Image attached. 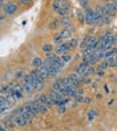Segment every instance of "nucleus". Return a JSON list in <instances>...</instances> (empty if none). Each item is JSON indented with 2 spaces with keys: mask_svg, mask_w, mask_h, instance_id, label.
Returning a JSON list of instances; mask_svg holds the SVG:
<instances>
[{
  "mask_svg": "<svg viewBox=\"0 0 117 131\" xmlns=\"http://www.w3.org/2000/svg\"><path fill=\"white\" fill-rule=\"evenodd\" d=\"M43 51H45V52H51V51H52V44H48V43L44 44V46H43Z\"/></svg>",
  "mask_w": 117,
  "mask_h": 131,
  "instance_id": "22",
  "label": "nucleus"
},
{
  "mask_svg": "<svg viewBox=\"0 0 117 131\" xmlns=\"http://www.w3.org/2000/svg\"><path fill=\"white\" fill-rule=\"evenodd\" d=\"M69 79H71L76 86H79V84H81V83H83V76L79 75L77 72H72L71 75H69Z\"/></svg>",
  "mask_w": 117,
  "mask_h": 131,
  "instance_id": "5",
  "label": "nucleus"
},
{
  "mask_svg": "<svg viewBox=\"0 0 117 131\" xmlns=\"http://www.w3.org/2000/svg\"><path fill=\"white\" fill-rule=\"evenodd\" d=\"M44 64H45V62L41 58H33V59H32V66H33V67H36V68L43 67Z\"/></svg>",
  "mask_w": 117,
  "mask_h": 131,
  "instance_id": "10",
  "label": "nucleus"
},
{
  "mask_svg": "<svg viewBox=\"0 0 117 131\" xmlns=\"http://www.w3.org/2000/svg\"><path fill=\"white\" fill-rule=\"evenodd\" d=\"M84 102H85V103H89V102H91V98H85Z\"/></svg>",
  "mask_w": 117,
  "mask_h": 131,
  "instance_id": "29",
  "label": "nucleus"
},
{
  "mask_svg": "<svg viewBox=\"0 0 117 131\" xmlns=\"http://www.w3.org/2000/svg\"><path fill=\"white\" fill-rule=\"evenodd\" d=\"M58 112H65V104H61V106H58Z\"/></svg>",
  "mask_w": 117,
  "mask_h": 131,
  "instance_id": "26",
  "label": "nucleus"
},
{
  "mask_svg": "<svg viewBox=\"0 0 117 131\" xmlns=\"http://www.w3.org/2000/svg\"><path fill=\"white\" fill-rule=\"evenodd\" d=\"M75 99L77 100V102H84V96H83V94H81V91L77 90V94L75 95Z\"/></svg>",
  "mask_w": 117,
  "mask_h": 131,
  "instance_id": "17",
  "label": "nucleus"
},
{
  "mask_svg": "<svg viewBox=\"0 0 117 131\" xmlns=\"http://www.w3.org/2000/svg\"><path fill=\"white\" fill-rule=\"evenodd\" d=\"M0 131H7V128L4 127V124H2V130H0Z\"/></svg>",
  "mask_w": 117,
  "mask_h": 131,
  "instance_id": "30",
  "label": "nucleus"
},
{
  "mask_svg": "<svg viewBox=\"0 0 117 131\" xmlns=\"http://www.w3.org/2000/svg\"><path fill=\"white\" fill-rule=\"evenodd\" d=\"M69 46H71V48H75V47L76 46H77V39H71V40H69Z\"/></svg>",
  "mask_w": 117,
  "mask_h": 131,
  "instance_id": "23",
  "label": "nucleus"
},
{
  "mask_svg": "<svg viewBox=\"0 0 117 131\" xmlns=\"http://www.w3.org/2000/svg\"><path fill=\"white\" fill-rule=\"evenodd\" d=\"M23 91H25L27 94H32L35 91L33 83H24V84H23Z\"/></svg>",
  "mask_w": 117,
  "mask_h": 131,
  "instance_id": "11",
  "label": "nucleus"
},
{
  "mask_svg": "<svg viewBox=\"0 0 117 131\" xmlns=\"http://www.w3.org/2000/svg\"><path fill=\"white\" fill-rule=\"evenodd\" d=\"M37 71H39V74H40V76H41V78L45 80V79H48L49 78V72H48V68L45 67V64L43 66V67H40V68H37Z\"/></svg>",
  "mask_w": 117,
  "mask_h": 131,
  "instance_id": "9",
  "label": "nucleus"
},
{
  "mask_svg": "<svg viewBox=\"0 0 117 131\" xmlns=\"http://www.w3.org/2000/svg\"><path fill=\"white\" fill-rule=\"evenodd\" d=\"M105 8H107L109 16H110V15H114V14L117 12V4H116V3H113V2L107 3V4H105Z\"/></svg>",
  "mask_w": 117,
  "mask_h": 131,
  "instance_id": "6",
  "label": "nucleus"
},
{
  "mask_svg": "<svg viewBox=\"0 0 117 131\" xmlns=\"http://www.w3.org/2000/svg\"><path fill=\"white\" fill-rule=\"evenodd\" d=\"M113 3H116V4H117V0H113Z\"/></svg>",
  "mask_w": 117,
  "mask_h": 131,
  "instance_id": "31",
  "label": "nucleus"
},
{
  "mask_svg": "<svg viewBox=\"0 0 117 131\" xmlns=\"http://www.w3.org/2000/svg\"><path fill=\"white\" fill-rule=\"evenodd\" d=\"M53 66H56V67L61 71V68L64 67V66H65V63H64V62L61 60V58L56 56V58H55V60H53Z\"/></svg>",
  "mask_w": 117,
  "mask_h": 131,
  "instance_id": "13",
  "label": "nucleus"
},
{
  "mask_svg": "<svg viewBox=\"0 0 117 131\" xmlns=\"http://www.w3.org/2000/svg\"><path fill=\"white\" fill-rule=\"evenodd\" d=\"M37 99H39L41 103L47 104V106H52V104H55V100L49 96V94H48V95H40V96H37Z\"/></svg>",
  "mask_w": 117,
  "mask_h": 131,
  "instance_id": "4",
  "label": "nucleus"
},
{
  "mask_svg": "<svg viewBox=\"0 0 117 131\" xmlns=\"http://www.w3.org/2000/svg\"><path fill=\"white\" fill-rule=\"evenodd\" d=\"M24 83H33V78H32L31 74H28V75L24 76Z\"/></svg>",
  "mask_w": 117,
  "mask_h": 131,
  "instance_id": "19",
  "label": "nucleus"
},
{
  "mask_svg": "<svg viewBox=\"0 0 117 131\" xmlns=\"http://www.w3.org/2000/svg\"><path fill=\"white\" fill-rule=\"evenodd\" d=\"M15 123L17 124V126H25V124L29 123V122L24 115H19V116H15Z\"/></svg>",
  "mask_w": 117,
  "mask_h": 131,
  "instance_id": "7",
  "label": "nucleus"
},
{
  "mask_svg": "<svg viewBox=\"0 0 117 131\" xmlns=\"http://www.w3.org/2000/svg\"><path fill=\"white\" fill-rule=\"evenodd\" d=\"M107 67H109V62L107 60V59H104V62L100 64V70H105Z\"/></svg>",
  "mask_w": 117,
  "mask_h": 131,
  "instance_id": "20",
  "label": "nucleus"
},
{
  "mask_svg": "<svg viewBox=\"0 0 117 131\" xmlns=\"http://www.w3.org/2000/svg\"><path fill=\"white\" fill-rule=\"evenodd\" d=\"M80 2V4L83 5L84 8H88V0H79Z\"/></svg>",
  "mask_w": 117,
  "mask_h": 131,
  "instance_id": "25",
  "label": "nucleus"
},
{
  "mask_svg": "<svg viewBox=\"0 0 117 131\" xmlns=\"http://www.w3.org/2000/svg\"><path fill=\"white\" fill-rule=\"evenodd\" d=\"M45 67L48 68V72H49L51 76H56L58 72H60V70H58L56 66H53V64H45Z\"/></svg>",
  "mask_w": 117,
  "mask_h": 131,
  "instance_id": "8",
  "label": "nucleus"
},
{
  "mask_svg": "<svg viewBox=\"0 0 117 131\" xmlns=\"http://www.w3.org/2000/svg\"><path fill=\"white\" fill-rule=\"evenodd\" d=\"M53 2H61V0H53Z\"/></svg>",
  "mask_w": 117,
  "mask_h": 131,
  "instance_id": "32",
  "label": "nucleus"
},
{
  "mask_svg": "<svg viewBox=\"0 0 117 131\" xmlns=\"http://www.w3.org/2000/svg\"><path fill=\"white\" fill-rule=\"evenodd\" d=\"M93 72H95V68H93V66H89V67L86 68V71H85V76H89V75H92Z\"/></svg>",
  "mask_w": 117,
  "mask_h": 131,
  "instance_id": "18",
  "label": "nucleus"
},
{
  "mask_svg": "<svg viewBox=\"0 0 117 131\" xmlns=\"http://www.w3.org/2000/svg\"><path fill=\"white\" fill-rule=\"evenodd\" d=\"M58 26H60V20H52L51 24H49V28L51 29H56Z\"/></svg>",
  "mask_w": 117,
  "mask_h": 131,
  "instance_id": "16",
  "label": "nucleus"
},
{
  "mask_svg": "<svg viewBox=\"0 0 117 131\" xmlns=\"http://www.w3.org/2000/svg\"><path fill=\"white\" fill-rule=\"evenodd\" d=\"M55 58H56V56H55L52 52H47V56H45V59H49V60H53Z\"/></svg>",
  "mask_w": 117,
  "mask_h": 131,
  "instance_id": "24",
  "label": "nucleus"
},
{
  "mask_svg": "<svg viewBox=\"0 0 117 131\" xmlns=\"http://www.w3.org/2000/svg\"><path fill=\"white\" fill-rule=\"evenodd\" d=\"M95 116H96V111H95V110H91L89 114H88V119H89V121H93V119H95Z\"/></svg>",
  "mask_w": 117,
  "mask_h": 131,
  "instance_id": "21",
  "label": "nucleus"
},
{
  "mask_svg": "<svg viewBox=\"0 0 117 131\" xmlns=\"http://www.w3.org/2000/svg\"><path fill=\"white\" fill-rule=\"evenodd\" d=\"M3 9H4V12L7 14V15H13L16 11H17V4L9 2V3H7V4L3 5Z\"/></svg>",
  "mask_w": 117,
  "mask_h": 131,
  "instance_id": "3",
  "label": "nucleus"
},
{
  "mask_svg": "<svg viewBox=\"0 0 117 131\" xmlns=\"http://www.w3.org/2000/svg\"><path fill=\"white\" fill-rule=\"evenodd\" d=\"M60 58H61V60H63L64 63H65V64H67V63H69V62L72 60V56L69 55V53H64V55H61Z\"/></svg>",
  "mask_w": 117,
  "mask_h": 131,
  "instance_id": "15",
  "label": "nucleus"
},
{
  "mask_svg": "<svg viewBox=\"0 0 117 131\" xmlns=\"http://www.w3.org/2000/svg\"><path fill=\"white\" fill-rule=\"evenodd\" d=\"M2 2H5V0H2Z\"/></svg>",
  "mask_w": 117,
  "mask_h": 131,
  "instance_id": "34",
  "label": "nucleus"
},
{
  "mask_svg": "<svg viewBox=\"0 0 117 131\" xmlns=\"http://www.w3.org/2000/svg\"><path fill=\"white\" fill-rule=\"evenodd\" d=\"M103 2H109V0H103Z\"/></svg>",
  "mask_w": 117,
  "mask_h": 131,
  "instance_id": "33",
  "label": "nucleus"
},
{
  "mask_svg": "<svg viewBox=\"0 0 117 131\" xmlns=\"http://www.w3.org/2000/svg\"><path fill=\"white\" fill-rule=\"evenodd\" d=\"M15 78H17V79H19V78H24V76H23V72H21V71H17Z\"/></svg>",
  "mask_w": 117,
  "mask_h": 131,
  "instance_id": "28",
  "label": "nucleus"
},
{
  "mask_svg": "<svg viewBox=\"0 0 117 131\" xmlns=\"http://www.w3.org/2000/svg\"><path fill=\"white\" fill-rule=\"evenodd\" d=\"M69 51H71V46H69V43H65V41H63V43L57 44L56 46V52L60 53V55H64V53H68Z\"/></svg>",
  "mask_w": 117,
  "mask_h": 131,
  "instance_id": "2",
  "label": "nucleus"
},
{
  "mask_svg": "<svg viewBox=\"0 0 117 131\" xmlns=\"http://www.w3.org/2000/svg\"><path fill=\"white\" fill-rule=\"evenodd\" d=\"M84 21L86 23V24H89V26L96 24V11L86 8L85 14H84Z\"/></svg>",
  "mask_w": 117,
  "mask_h": 131,
  "instance_id": "1",
  "label": "nucleus"
},
{
  "mask_svg": "<svg viewBox=\"0 0 117 131\" xmlns=\"http://www.w3.org/2000/svg\"><path fill=\"white\" fill-rule=\"evenodd\" d=\"M5 99H7V103H8L9 107H11V106H13V104L16 103V100H17V99L13 96V95H11V94H8L7 96H5Z\"/></svg>",
  "mask_w": 117,
  "mask_h": 131,
  "instance_id": "14",
  "label": "nucleus"
},
{
  "mask_svg": "<svg viewBox=\"0 0 117 131\" xmlns=\"http://www.w3.org/2000/svg\"><path fill=\"white\" fill-rule=\"evenodd\" d=\"M60 24L64 26V27H67V28H71V19H69L68 16H63L61 19H60Z\"/></svg>",
  "mask_w": 117,
  "mask_h": 131,
  "instance_id": "12",
  "label": "nucleus"
},
{
  "mask_svg": "<svg viewBox=\"0 0 117 131\" xmlns=\"http://www.w3.org/2000/svg\"><path fill=\"white\" fill-rule=\"evenodd\" d=\"M21 4H24V5H28V4H31L32 3V0H20Z\"/></svg>",
  "mask_w": 117,
  "mask_h": 131,
  "instance_id": "27",
  "label": "nucleus"
}]
</instances>
